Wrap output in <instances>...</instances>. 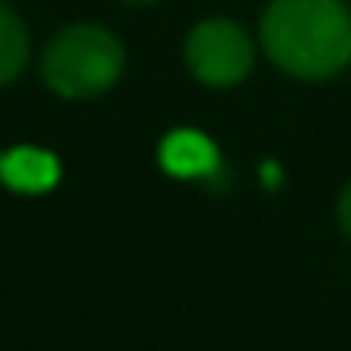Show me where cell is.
Segmentation results:
<instances>
[{
	"mask_svg": "<svg viewBox=\"0 0 351 351\" xmlns=\"http://www.w3.org/2000/svg\"><path fill=\"white\" fill-rule=\"evenodd\" d=\"M263 48L293 79L324 82L351 65V7L345 0H269Z\"/></svg>",
	"mask_w": 351,
	"mask_h": 351,
	"instance_id": "cell-1",
	"label": "cell"
},
{
	"mask_svg": "<svg viewBox=\"0 0 351 351\" xmlns=\"http://www.w3.org/2000/svg\"><path fill=\"white\" fill-rule=\"evenodd\" d=\"M123 45L99 24H72L41 51V79L62 99H96L123 75Z\"/></svg>",
	"mask_w": 351,
	"mask_h": 351,
	"instance_id": "cell-2",
	"label": "cell"
},
{
	"mask_svg": "<svg viewBox=\"0 0 351 351\" xmlns=\"http://www.w3.org/2000/svg\"><path fill=\"white\" fill-rule=\"evenodd\" d=\"M252 41L242 24L229 17H208L198 27H191L184 41V62L188 72L215 89H226L242 82L252 72Z\"/></svg>",
	"mask_w": 351,
	"mask_h": 351,
	"instance_id": "cell-3",
	"label": "cell"
},
{
	"mask_svg": "<svg viewBox=\"0 0 351 351\" xmlns=\"http://www.w3.org/2000/svg\"><path fill=\"white\" fill-rule=\"evenodd\" d=\"M160 167L181 181H208L222 171V157L205 133L174 130L160 143Z\"/></svg>",
	"mask_w": 351,
	"mask_h": 351,
	"instance_id": "cell-4",
	"label": "cell"
},
{
	"mask_svg": "<svg viewBox=\"0 0 351 351\" xmlns=\"http://www.w3.org/2000/svg\"><path fill=\"white\" fill-rule=\"evenodd\" d=\"M62 164L41 147H14L0 154V181L21 195H45L58 184Z\"/></svg>",
	"mask_w": 351,
	"mask_h": 351,
	"instance_id": "cell-5",
	"label": "cell"
},
{
	"mask_svg": "<svg viewBox=\"0 0 351 351\" xmlns=\"http://www.w3.org/2000/svg\"><path fill=\"white\" fill-rule=\"evenodd\" d=\"M24 65H27V27L14 14V7L0 0V86L14 82L24 72Z\"/></svg>",
	"mask_w": 351,
	"mask_h": 351,
	"instance_id": "cell-6",
	"label": "cell"
},
{
	"mask_svg": "<svg viewBox=\"0 0 351 351\" xmlns=\"http://www.w3.org/2000/svg\"><path fill=\"white\" fill-rule=\"evenodd\" d=\"M338 222H341V232L348 235V242H351V181L345 184V191L338 198Z\"/></svg>",
	"mask_w": 351,
	"mask_h": 351,
	"instance_id": "cell-7",
	"label": "cell"
},
{
	"mask_svg": "<svg viewBox=\"0 0 351 351\" xmlns=\"http://www.w3.org/2000/svg\"><path fill=\"white\" fill-rule=\"evenodd\" d=\"M123 3H133V7H147V3H157V0H123Z\"/></svg>",
	"mask_w": 351,
	"mask_h": 351,
	"instance_id": "cell-8",
	"label": "cell"
}]
</instances>
